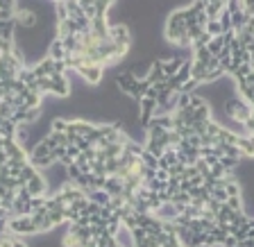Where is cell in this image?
<instances>
[{"instance_id": "obj_1", "label": "cell", "mask_w": 254, "mask_h": 247, "mask_svg": "<svg viewBox=\"0 0 254 247\" xmlns=\"http://www.w3.org/2000/svg\"><path fill=\"white\" fill-rule=\"evenodd\" d=\"M164 39L173 46H189L186 43V21H184V9H175L166 18L164 27Z\"/></svg>"}, {"instance_id": "obj_2", "label": "cell", "mask_w": 254, "mask_h": 247, "mask_svg": "<svg viewBox=\"0 0 254 247\" xmlns=\"http://www.w3.org/2000/svg\"><path fill=\"white\" fill-rule=\"evenodd\" d=\"M107 37H109V41L116 43V46H125V48L132 46V32H129L127 23H114V25H109L107 27Z\"/></svg>"}, {"instance_id": "obj_3", "label": "cell", "mask_w": 254, "mask_h": 247, "mask_svg": "<svg viewBox=\"0 0 254 247\" xmlns=\"http://www.w3.org/2000/svg\"><path fill=\"white\" fill-rule=\"evenodd\" d=\"M70 93H73V86H70L66 75H50V95L66 100V98H70Z\"/></svg>"}, {"instance_id": "obj_4", "label": "cell", "mask_w": 254, "mask_h": 247, "mask_svg": "<svg viewBox=\"0 0 254 247\" xmlns=\"http://www.w3.org/2000/svg\"><path fill=\"white\" fill-rule=\"evenodd\" d=\"M7 232L14 234V236H32L34 234V227H32V218L30 216H21V218H9L7 222Z\"/></svg>"}, {"instance_id": "obj_5", "label": "cell", "mask_w": 254, "mask_h": 247, "mask_svg": "<svg viewBox=\"0 0 254 247\" xmlns=\"http://www.w3.org/2000/svg\"><path fill=\"white\" fill-rule=\"evenodd\" d=\"M93 129H95V123L86 121V118H68V129H66V134H73V136H77V138H86Z\"/></svg>"}, {"instance_id": "obj_6", "label": "cell", "mask_w": 254, "mask_h": 247, "mask_svg": "<svg viewBox=\"0 0 254 247\" xmlns=\"http://www.w3.org/2000/svg\"><path fill=\"white\" fill-rule=\"evenodd\" d=\"M136 84H138V79L134 77L129 70H123V73L116 75V86H118V91H121L123 95L134 98V95H136Z\"/></svg>"}, {"instance_id": "obj_7", "label": "cell", "mask_w": 254, "mask_h": 247, "mask_svg": "<svg viewBox=\"0 0 254 247\" xmlns=\"http://www.w3.org/2000/svg\"><path fill=\"white\" fill-rule=\"evenodd\" d=\"M75 73H77L79 77L84 79L89 86H98V84L102 82L105 68H102V66H95V63H91V66H82V68H77Z\"/></svg>"}, {"instance_id": "obj_8", "label": "cell", "mask_w": 254, "mask_h": 247, "mask_svg": "<svg viewBox=\"0 0 254 247\" xmlns=\"http://www.w3.org/2000/svg\"><path fill=\"white\" fill-rule=\"evenodd\" d=\"M25 190L32 195V197H39V195H48V182L41 173H37L34 177L25 184Z\"/></svg>"}, {"instance_id": "obj_9", "label": "cell", "mask_w": 254, "mask_h": 247, "mask_svg": "<svg viewBox=\"0 0 254 247\" xmlns=\"http://www.w3.org/2000/svg\"><path fill=\"white\" fill-rule=\"evenodd\" d=\"M123 186H125V182H123L118 175H109V177L105 179L102 190H105L109 197H116V195H123Z\"/></svg>"}, {"instance_id": "obj_10", "label": "cell", "mask_w": 254, "mask_h": 247, "mask_svg": "<svg viewBox=\"0 0 254 247\" xmlns=\"http://www.w3.org/2000/svg\"><path fill=\"white\" fill-rule=\"evenodd\" d=\"M186 59H182L180 55H175V57H170V59H166V62H161V73H164V77L166 79H170L177 70L182 68V63H184Z\"/></svg>"}, {"instance_id": "obj_11", "label": "cell", "mask_w": 254, "mask_h": 247, "mask_svg": "<svg viewBox=\"0 0 254 247\" xmlns=\"http://www.w3.org/2000/svg\"><path fill=\"white\" fill-rule=\"evenodd\" d=\"M225 9V0H209L204 5V16L206 21H218V16Z\"/></svg>"}, {"instance_id": "obj_12", "label": "cell", "mask_w": 254, "mask_h": 247, "mask_svg": "<svg viewBox=\"0 0 254 247\" xmlns=\"http://www.w3.org/2000/svg\"><path fill=\"white\" fill-rule=\"evenodd\" d=\"M48 57L55 59V62H64V57H66V53H64V43L62 39H50L48 41Z\"/></svg>"}, {"instance_id": "obj_13", "label": "cell", "mask_w": 254, "mask_h": 247, "mask_svg": "<svg viewBox=\"0 0 254 247\" xmlns=\"http://www.w3.org/2000/svg\"><path fill=\"white\" fill-rule=\"evenodd\" d=\"M41 141L48 145V150H55V147H66V145H68V141H66V134H55V131H48Z\"/></svg>"}, {"instance_id": "obj_14", "label": "cell", "mask_w": 254, "mask_h": 247, "mask_svg": "<svg viewBox=\"0 0 254 247\" xmlns=\"http://www.w3.org/2000/svg\"><path fill=\"white\" fill-rule=\"evenodd\" d=\"M236 147H238V152L243 154V159L254 157V143H252V136H238V138H236Z\"/></svg>"}, {"instance_id": "obj_15", "label": "cell", "mask_w": 254, "mask_h": 247, "mask_svg": "<svg viewBox=\"0 0 254 247\" xmlns=\"http://www.w3.org/2000/svg\"><path fill=\"white\" fill-rule=\"evenodd\" d=\"M86 200L89 202H93V204H98V206H107L109 204V195L105 193V190H86Z\"/></svg>"}, {"instance_id": "obj_16", "label": "cell", "mask_w": 254, "mask_h": 247, "mask_svg": "<svg viewBox=\"0 0 254 247\" xmlns=\"http://www.w3.org/2000/svg\"><path fill=\"white\" fill-rule=\"evenodd\" d=\"M66 129H68V118L55 116L53 121H50V131H55V134H66Z\"/></svg>"}, {"instance_id": "obj_17", "label": "cell", "mask_w": 254, "mask_h": 247, "mask_svg": "<svg viewBox=\"0 0 254 247\" xmlns=\"http://www.w3.org/2000/svg\"><path fill=\"white\" fill-rule=\"evenodd\" d=\"M222 48H225V43H222V37H211V41L206 43V53L211 55V57H218Z\"/></svg>"}, {"instance_id": "obj_18", "label": "cell", "mask_w": 254, "mask_h": 247, "mask_svg": "<svg viewBox=\"0 0 254 247\" xmlns=\"http://www.w3.org/2000/svg\"><path fill=\"white\" fill-rule=\"evenodd\" d=\"M23 100H25V107L27 109H32V107H41V95L39 93H30V91H25V93H23Z\"/></svg>"}, {"instance_id": "obj_19", "label": "cell", "mask_w": 254, "mask_h": 247, "mask_svg": "<svg viewBox=\"0 0 254 247\" xmlns=\"http://www.w3.org/2000/svg\"><path fill=\"white\" fill-rule=\"evenodd\" d=\"M41 121V107H32V109H25V125H32V123Z\"/></svg>"}, {"instance_id": "obj_20", "label": "cell", "mask_w": 254, "mask_h": 247, "mask_svg": "<svg viewBox=\"0 0 254 247\" xmlns=\"http://www.w3.org/2000/svg\"><path fill=\"white\" fill-rule=\"evenodd\" d=\"M138 161H141L143 166H145V168H150V170H157V161H159V159H157V157H152V154H150V152H145V150H143V152H141V157H138Z\"/></svg>"}, {"instance_id": "obj_21", "label": "cell", "mask_w": 254, "mask_h": 247, "mask_svg": "<svg viewBox=\"0 0 254 247\" xmlns=\"http://www.w3.org/2000/svg\"><path fill=\"white\" fill-rule=\"evenodd\" d=\"M204 32L209 37H222V27L218 21H206L204 23Z\"/></svg>"}, {"instance_id": "obj_22", "label": "cell", "mask_w": 254, "mask_h": 247, "mask_svg": "<svg viewBox=\"0 0 254 247\" xmlns=\"http://www.w3.org/2000/svg\"><path fill=\"white\" fill-rule=\"evenodd\" d=\"M225 206H227L229 211H245L243 195H241V197H227V200H225Z\"/></svg>"}, {"instance_id": "obj_23", "label": "cell", "mask_w": 254, "mask_h": 247, "mask_svg": "<svg viewBox=\"0 0 254 247\" xmlns=\"http://www.w3.org/2000/svg\"><path fill=\"white\" fill-rule=\"evenodd\" d=\"M197 86H200V84H197L195 79H186L184 84H182V86H180V89H177V93H184V95H190V93H195V91H197Z\"/></svg>"}, {"instance_id": "obj_24", "label": "cell", "mask_w": 254, "mask_h": 247, "mask_svg": "<svg viewBox=\"0 0 254 247\" xmlns=\"http://www.w3.org/2000/svg\"><path fill=\"white\" fill-rule=\"evenodd\" d=\"M37 173H39V170H34V168H32V166H30V163H25V166H23V168H21V175H18V179H21L23 184H27V182H30V179L34 177V175H37Z\"/></svg>"}, {"instance_id": "obj_25", "label": "cell", "mask_w": 254, "mask_h": 247, "mask_svg": "<svg viewBox=\"0 0 254 247\" xmlns=\"http://www.w3.org/2000/svg\"><path fill=\"white\" fill-rule=\"evenodd\" d=\"M79 154H82V152H79V150H77L75 145H66V157H68L70 161H75V159H77Z\"/></svg>"}, {"instance_id": "obj_26", "label": "cell", "mask_w": 254, "mask_h": 247, "mask_svg": "<svg viewBox=\"0 0 254 247\" xmlns=\"http://www.w3.org/2000/svg\"><path fill=\"white\" fill-rule=\"evenodd\" d=\"M111 216H114V211H111L109 206H100V213H98V218H100V220H105V222H107Z\"/></svg>"}, {"instance_id": "obj_27", "label": "cell", "mask_w": 254, "mask_h": 247, "mask_svg": "<svg viewBox=\"0 0 254 247\" xmlns=\"http://www.w3.org/2000/svg\"><path fill=\"white\" fill-rule=\"evenodd\" d=\"M7 222H9V220H5V218H0V232H7Z\"/></svg>"}, {"instance_id": "obj_28", "label": "cell", "mask_w": 254, "mask_h": 247, "mask_svg": "<svg viewBox=\"0 0 254 247\" xmlns=\"http://www.w3.org/2000/svg\"><path fill=\"white\" fill-rule=\"evenodd\" d=\"M5 234H7V232H0V243L5 241Z\"/></svg>"}]
</instances>
